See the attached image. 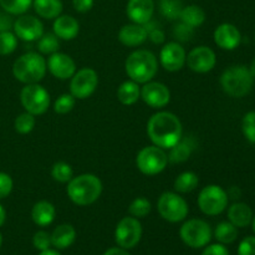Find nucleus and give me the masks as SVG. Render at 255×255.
<instances>
[{
	"label": "nucleus",
	"instance_id": "nucleus-42",
	"mask_svg": "<svg viewBox=\"0 0 255 255\" xmlns=\"http://www.w3.org/2000/svg\"><path fill=\"white\" fill-rule=\"evenodd\" d=\"M14 187L11 177L7 173L0 172V199H4L5 197L9 196Z\"/></svg>",
	"mask_w": 255,
	"mask_h": 255
},
{
	"label": "nucleus",
	"instance_id": "nucleus-14",
	"mask_svg": "<svg viewBox=\"0 0 255 255\" xmlns=\"http://www.w3.org/2000/svg\"><path fill=\"white\" fill-rule=\"evenodd\" d=\"M186 64L188 65L192 71L198 72V74H206V72L212 71L216 66V52L209 46H204V45L197 46L187 55Z\"/></svg>",
	"mask_w": 255,
	"mask_h": 255
},
{
	"label": "nucleus",
	"instance_id": "nucleus-1",
	"mask_svg": "<svg viewBox=\"0 0 255 255\" xmlns=\"http://www.w3.org/2000/svg\"><path fill=\"white\" fill-rule=\"evenodd\" d=\"M147 134L154 146L169 149L182 139L183 126L181 120L174 114L159 111L149 117L147 122Z\"/></svg>",
	"mask_w": 255,
	"mask_h": 255
},
{
	"label": "nucleus",
	"instance_id": "nucleus-48",
	"mask_svg": "<svg viewBox=\"0 0 255 255\" xmlns=\"http://www.w3.org/2000/svg\"><path fill=\"white\" fill-rule=\"evenodd\" d=\"M5 221H6V211H5L4 207L0 204V227L5 223Z\"/></svg>",
	"mask_w": 255,
	"mask_h": 255
},
{
	"label": "nucleus",
	"instance_id": "nucleus-4",
	"mask_svg": "<svg viewBox=\"0 0 255 255\" xmlns=\"http://www.w3.org/2000/svg\"><path fill=\"white\" fill-rule=\"evenodd\" d=\"M47 71L46 60L39 52L30 51L15 60L12 75L17 81L25 85L39 84Z\"/></svg>",
	"mask_w": 255,
	"mask_h": 255
},
{
	"label": "nucleus",
	"instance_id": "nucleus-33",
	"mask_svg": "<svg viewBox=\"0 0 255 255\" xmlns=\"http://www.w3.org/2000/svg\"><path fill=\"white\" fill-rule=\"evenodd\" d=\"M183 5L181 0H161L159 1V10L162 15L168 20L179 19Z\"/></svg>",
	"mask_w": 255,
	"mask_h": 255
},
{
	"label": "nucleus",
	"instance_id": "nucleus-30",
	"mask_svg": "<svg viewBox=\"0 0 255 255\" xmlns=\"http://www.w3.org/2000/svg\"><path fill=\"white\" fill-rule=\"evenodd\" d=\"M214 237L221 244H232L238 238V228L231 222H221L216 227Z\"/></svg>",
	"mask_w": 255,
	"mask_h": 255
},
{
	"label": "nucleus",
	"instance_id": "nucleus-35",
	"mask_svg": "<svg viewBox=\"0 0 255 255\" xmlns=\"http://www.w3.org/2000/svg\"><path fill=\"white\" fill-rule=\"evenodd\" d=\"M151 209H152L151 202H149L147 198H144V197H138V198L133 199L132 203L129 204L128 213L131 214L132 217H134V218L139 219L148 216Z\"/></svg>",
	"mask_w": 255,
	"mask_h": 255
},
{
	"label": "nucleus",
	"instance_id": "nucleus-43",
	"mask_svg": "<svg viewBox=\"0 0 255 255\" xmlns=\"http://www.w3.org/2000/svg\"><path fill=\"white\" fill-rule=\"evenodd\" d=\"M238 255H255V237H247L239 243Z\"/></svg>",
	"mask_w": 255,
	"mask_h": 255
},
{
	"label": "nucleus",
	"instance_id": "nucleus-52",
	"mask_svg": "<svg viewBox=\"0 0 255 255\" xmlns=\"http://www.w3.org/2000/svg\"><path fill=\"white\" fill-rule=\"evenodd\" d=\"M1 244H2V236L1 233H0V247H1Z\"/></svg>",
	"mask_w": 255,
	"mask_h": 255
},
{
	"label": "nucleus",
	"instance_id": "nucleus-24",
	"mask_svg": "<svg viewBox=\"0 0 255 255\" xmlns=\"http://www.w3.org/2000/svg\"><path fill=\"white\" fill-rule=\"evenodd\" d=\"M253 211L247 203H233L228 209V219L237 228H246L253 221Z\"/></svg>",
	"mask_w": 255,
	"mask_h": 255
},
{
	"label": "nucleus",
	"instance_id": "nucleus-20",
	"mask_svg": "<svg viewBox=\"0 0 255 255\" xmlns=\"http://www.w3.org/2000/svg\"><path fill=\"white\" fill-rule=\"evenodd\" d=\"M148 37V31L143 25L127 24L120 29L119 40L122 45L128 47H136L143 44Z\"/></svg>",
	"mask_w": 255,
	"mask_h": 255
},
{
	"label": "nucleus",
	"instance_id": "nucleus-39",
	"mask_svg": "<svg viewBox=\"0 0 255 255\" xmlns=\"http://www.w3.org/2000/svg\"><path fill=\"white\" fill-rule=\"evenodd\" d=\"M242 129L248 139L252 143H255V111H251L243 117L242 121Z\"/></svg>",
	"mask_w": 255,
	"mask_h": 255
},
{
	"label": "nucleus",
	"instance_id": "nucleus-32",
	"mask_svg": "<svg viewBox=\"0 0 255 255\" xmlns=\"http://www.w3.org/2000/svg\"><path fill=\"white\" fill-rule=\"evenodd\" d=\"M32 0H0V6L10 15H22L30 9Z\"/></svg>",
	"mask_w": 255,
	"mask_h": 255
},
{
	"label": "nucleus",
	"instance_id": "nucleus-25",
	"mask_svg": "<svg viewBox=\"0 0 255 255\" xmlns=\"http://www.w3.org/2000/svg\"><path fill=\"white\" fill-rule=\"evenodd\" d=\"M32 6L40 17L47 20L56 19L64 9L61 0H32Z\"/></svg>",
	"mask_w": 255,
	"mask_h": 255
},
{
	"label": "nucleus",
	"instance_id": "nucleus-49",
	"mask_svg": "<svg viewBox=\"0 0 255 255\" xmlns=\"http://www.w3.org/2000/svg\"><path fill=\"white\" fill-rule=\"evenodd\" d=\"M39 255H61L56 249H46V251H42L40 252Z\"/></svg>",
	"mask_w": 255,
	"mask_h": 255
},
{
	"label": "nucleus",
	"instance_id": "nucleus-50",
	"mask_svg": "<svg viewBox=\"0 0 255 255\" xmlns=\"http://www.w3.org/2000/svg\"><path fill=\"white\" fill-rule=\"evenodd\" d=\"M249 71H251V74L253 75V77L255 79V59L252 61L251 67H249Z\"/></svg>",
	"mask_w": 255,
	"mask_h": 255
},
{
	"label": "nucleus",
	"instance_id": "nucleus-26",
	"mask_svg": "<svg viewBox=\"0 0 255 255\" xmlns=\"http://www.w3.org/2000/svg\"><path fill=\"white\" fill-rule=\"evenodd\" d=\"M117 99L122 105H126V106L134 105L141 99V87L132 80L122 82L117 89Z\"/></svg>",
	"mask_w": 255,
	"mask_h": 255
},
{
	"label": "nucleus",
	"instance_id": "nucleus-10",
	"mask_svg": "<svg viewBox=\"0 0 255 255\" xmlns=\"http://www.w3.org/2000/svg\"><path fill=\"white\" fill-rule=\"evenodd\" d=\"M20 101L25 111L34 116H40L49 110L50 94L39 84L25 85L20 92Z\"/></svg>",
	"mask_w": 255,
	"mask_h": 255
},
{
	"label": "nucleus",
	"instance_id": "nucleus-12",
	"mask_svg": "<svg viewBox=\"0 0 255 255\" xmlns=\"http://www.w3.org/2000/svg\"><path fill=\"white\" fill-rule=\"evenodd\" d=\"M142 238V226L134 217H125L119 222L115 231V241L124 249H132Z\"/></svg>",
	"mask_w": 255,
	"mask_h": 255
},
{
	"label": "nucleus",
	"instance_id": "nucleus-13",
	"mask_svg": "<svg viewBox=\"0 0 255 255\" xmlns=\"http://www.w3.org/2000/svg\"><path fill=\"white\" fill-rule=\"evenodd\" d=\"M14 34L22 41H37L44 34V24L32 15H20L12 25Z\"/></svg>",
	"mask_w": 255,
	"mask_h": 255
},
{
	"label": "nucleus",
	"instance_id": "nucleus-46",
	"mask_svg": "<svg viewBox=\"0 0 255 255\" xmlns=\"http://www.w3.org/2000/svg\"><path fill=\"white\" fill-rule=\"evenodd\" d=\"M12 25H14V21L9 15L0 14V32L10 31L12 29Z\"/></svg>",
	"mask_w": 255,
	"mask_h": 255
},
{
	"label": "nucleus",
	"instance_id": "nucleus-28",
	"mask_svg": "<svg viewBox=\"0 0 255 255\" xmlns=\"http://www.w3.org/2000/svg\"><path fill=\"white\" fill-rule=\"evenodd\" d=\"M199 183L198 176L194 172L186 171L182 172L176 178L173 184V188L177 193H189L194 191Z\"/></svg>",
	"mask_w": 255,
	"mask_h": 255
},
{
	"label": "nucleus",
	"instance_id": "nucleus-27",
	"mask_svg": "<svg viewBox=\"0 0 255 255\" xmlns=\"http://www.w3.org/2000/svg\"><path fill=\"white\" fill-rule=\"evenodd\" d=\"M179 20L191 27H198L206 21V12L198 5H187L182 9Z\"/></svg>",
	"mask_w": 255,
	"mask_h": 255
},
{
	"label": "nucleus",
	"instance_id": "nucleus-47",
	"mask_svg": "<svg viewBox=\"0 0 255 255\" xmlns=\"http://www.w3.org/2000/svg\"><path fill=\"white\" fill-rule=\"evenodd\" d=\"M104 255H131L127 252V249L121 248V247H114L105 252Z\"/></svg>",
	"mask_w": 255,
	"mask_h": 255
},
{
	"label": "nucleus",
	"instance_id": "nucleus-15",
	"mask_svg": "<svg viewBox=\"0 0 255 255\" xmlns=\"http://www.w3.org/2000/svg\"><path fill=\"white\" fill-rule=\"evenodd\" d=\"M186 60V50L177 41L167 42L159 52V62L164 70L169 72H176L183 69Z\"/></svg>",
	"mask_w": 255,
	"mask_h": 255
},
{
	"label": "nucleus",
	"instance_id": "nucleus-34",
	"mask_svg": "<svg viewBox=\"0 0 255 255\" xmlns=\"http://www.w3.org/2000/svg\"><path fill=\"white\" fill-rule=\"evenodd\" d=\"M51 177L59 183H69L74 177V171L66 162H56L51 168Z\"/></svg>",
	"mask_w": 255,
	"mask_h": 255
},
{
	"label": "nucleus",
	"instance_id": "nucleus-37",
	"mask_svg": "<svg viewBox=\"0 0 255 255\" xmlns=\"http://www.w3.org/2000/svg\"><path fill=\"white\" fill-rule=\"evenodd\" d=\"M17 46V37L14 32H0V55H10L15 51Z\"/></svg>",
	"mask_w": 255,
	"mask_h": 255
},
{
	"label": "nucleus",
	"instance_id": "nucleus-3",
	"mask_svg": "<svg viewBox=\"0 0 255 255\" xmlns=\"http://www.w3.org/2000/svg\"><path fill=\"white\" fill-rule=\"evenodd\" d=\"M126 74L137 84L152 81L158 71V60L149 50H136L131 52L125 62Z\"/></svg>",
	"mask_w": 255,
	"mask_h": 255
},
{
	"label": "nucleus",
	"instance_id": "nucleus-36",
	"mask_svg": "<svg viewBox=\"0 0 255 255\" xmlns=\"http://www.w3.org/2000/svg\"><path fill=\"white\" fill-rule=\"evenodd\" d=\"M35 124H36V120H35L34 115L29 114V112H22L19 116L15 119L14 127L15 131L19 132L20 134H27L34 129Z\"/></svg>",
	"mask_w": 255,
	"mask_h": 255
},
{
	"label": "nucleus",
	"instance_id": "nucleus-8",
	"mask_svg": "<svg viewBox=\"0 0 255 255\" xmlns=\"http://www.w3.org/2000/svg\"><path fill=\"white\" fill-rule=\"evenodd\" d=\"M198 207L206 216H219L228 207V193L217 184H209L204 187L198 194Z\"/></svg>",
	"mask_w": 255,
	"mask_h": 255
},
{
	"label": "nucleus",
	"instance_id": "nucleus-7",
	"mask_svg": "<svg viewBox=\"0 0 255 255\" xmlns=\"http://www.w3.org/2000/svg\"><path fill=\"white\" fill-rule=\"evenodd\" d=\"M212 236L213 233H212L211 226L203 219H189V221L184 222L179 229V237H181L182 242L189 248L193 249L204 248L206 246H208Z\"/></svg>",
	"mask_w": 255,
	"mask_h": 255
},
{
	"label": "nucleus",
	"instance_id": "nucleus-11",
	"mask_svg": "<svg viewBox=\"0 0 255 255\" xmlns=\"http://www.w3.org/2000/svg\"><path fill=\"white\" fill-rule=\"evenodd\" d=\"M70 80V94L76 100L89 99L99 86V75L91 67L80 69Z\"/></svg>",
	"mask_w": 255,
	"mask_h": 255
},
{
	"label": "nucleus",
	"instance_id": "nucleus-44",
	"mask_svg": "<svg viewBox=\"0 0 255 255\" xmlns=\"http://www.w3.org/2000/svg\"><path fill=\"white\" fill-rule=\"evenodd\" d=\"M202 255H229V251L224 244H209V246L204 247V251Z\"/></svg>",
	"mask_w": 255,
	"mask_h": 255
},
{
	"label": "nucleus",
	"instance_id": "nucleus-23",
	"mask_svg": "<svg viewBox=\"0 0 255 255\" xmlns=\"http://www.w3.org/2000/svg\"><path fill=\"white\" fill-rule=\"evenodd\" d=\"M50 236H51V246L59 251L67 249L76 241V231L71 224H60Z\"/></svg>",
	"mask_w": 255,
	"mask_h": 255
},
{
	"label": "nucleus",
	"instance_id": "nucleus-45",
	"mask_svg": "<svg viewBox=\"0 0 255 255\" xmlns=\"http://www.w3.org/2000/svg\"><path fill=\"white\" fill-rule=\"evenodd\" d=\"M95 0H72V6L77 12H87L94 6Z\"/></svg>",
	"mask_w": 255,
	"mask_h": 255
},
{
	"label": "nucleus",
	"instance_id": "nucleus-22",
	"mask_svg": "<svg viewBox=\"0 0 255 255\" xmlns=\"http://www.w3.org/2000/svg\"><path fill=\"white\" fill-rule=\"evenodd\" d=\"M56 209L49 201H40L34 204L31 209V219L36 226L47 227L55 221Z\"/></svg>",
	"mask_w": 255,
	"mask_h": 255
},
{
	"label": "nucleus",
	"instance_id": "nucleus-18",
	"mask_svg": "<svg viewBox=\"0 0 255 255\" xmlns=\"http://www.w3.org/2000/svg\"><path fill=\"white\" fill-rule=\"evenodd\" d=\"M126 14L134 24L144 25L152 20L154 14L153 0H128L126 6Z\"/></svg>",
	"mask_w": 255,
	"mask_h": 255
},
{
	"label": "nucleus",
	"instance_id": "nucleus-29",
	"mask_svg": "<svg viewBox=\"0 0 255 255\" xmlns=\"http://www.w3.org/2000/svg\"><path fill=\"white\" fill-rule=\"evenodd\" d=\"M192 151H193V144L186 139H181L177 144H174L172 148H169L168 162L171 163H182L186 162L191 157Z\"/></svg>",
	"mask_w": 255,
	"mask_h": 255
},
{
	"label": "nucleus",
	"instance_id": "nucleus-19",
	"mask_svg": "<svg viewBox=\"0 0 255 255\" xmlns=\"http://www.w3.org/2000/svg\"><path fill=\"white\" fill-rule=\"evenodd\" d=\"M242 41V34L238 27L229 22L221 24L214 31V42L223 50H234Z\"/></svg>",
	"mask_w": 255,
	"mask_h": 255
},
{
	"label": "nucleus",
	"instance_id": "nucleus-9",
	"mask_svg": "<svg viewBox=\"0 0 255 255\" xmlns=\"http://www.w3.org/2000/svg\"><path fill=\"white\" fill-rule=\"evenodd\" d=\"M168 164V154L157 146L143 147L137 153L136 166L146 176H156L163 172Z\"/></svg>",
	"mask_w": 255,
	"mask_h": 255
},
{
	"label": "nucleus",
	"instance_id": "nucleus-38",
	"mask_svg": "<svg viewBox=\"0 0 255 255\" xmlns=\"http://www.w3.org/2000/svg\"><path fill=\"white\" fill-rule=\"evenodd\" d=\"M76 104V99L71 94H62L54 104V111L59 115H66Z\"/></svg>",
	"mask_w": 255,
	"mask_h": 255
},
{
	"label": "nucleus",
	"instance_id": "nucleus-51",
	"mask_svg": "<svg viewBox=\"0 0 255 255\" xmlns=\"http://www.w3.org/2000/svg\"><path fill=\"white\" fill-rule=\"evenodd\" d=\"M252 227H253V232L255 234V216L253 217V221H252Z\"/></svg>",
	"mask_w": 255,
	"mask_h": 255
},
{
	"label": "nucleus",
	"instance_id": "nucleus-31",
	"mask_svg": "<svg viewBox=\"0 0 255 255\" xmlns=\"http://www.w3.org/2000/svg\"><path fill=\"white\" fill-rule=\"evenodd\" d=\"M60 39L54 32H44L37 40V50L42 55H52L59 51Z\"/></svg>",
	"mask_w": 255,
	"mask_h": 255
},
{
	"label": "nucleus",
	"instance_id": "nucleus-41",
	"mask_svg": "<svg viewBox=\"0 0 255 255\" xmlns=\"http://www.w3.org/2000/svg\"><path fill=\"white\" fill-rule=\"evenodd\" d=\"M193 32H194L193 27H191L189 25L184 24V22L182 21L173 27V36L181 42L189 41L191 37L193 36Z\"/></svg>",
	"mask_w": 255,
	"mask_h": 255
},
{
	"label": "nucleus",
	"instance_id": "nucleus-17",
	"mask_svg": "<svg viewBox=\"0 0 255 255\" xmlns=\"http://www.w3.org/2000/svg\"><path fill=\"white\" fill-rule=\"evenodd\" d=\"M46 65L50 74L59 80H70L77 71L74 59L64 52L57 51L50 55Z\"/></svg>",
	"mask_w": 255,
	"mask_h": 255
},
{
	"label": "nucleus",
	"instance_id": "nucleus-21",
	"mask_svg": "<svg viewBox=\"0 0 255 255\" xmlns=\"http://www.w3.org/2000/svg\"><path fill=\"white\" fill-rule=\"evenodd\" d=\"M52 31L60 40H74L80 32V24L71 15H59L54 19Z\"/></svg>",
	"mask_w": 255,
	"mask_h": 255
},
{
	"label": "nucleus",
	"instance_id": "nucleus-40",
	"mask_svg": "<svg viewBox=\"0 0 255 255\" xmlns=\"http://www.w3.org/2000/svg\"><path fill=\"white\" fill-rule=\"evenodd\" d=\"M32 244L37 251H46L51 247V236L45 231H39L32 237Z\"/></svg>",
	"mask_w": 255,
	"mask_h": 255
},
{
	"label": "nucleus",
	"instance_id": "nucleus-6",
	"mask_svg": "<svg viewBox=\"0 0 255 255\" xmlns=\"http://www.w3.org/2000/svg\"><path fill=\"white\" fill-rule=\"evenodd\" d=\"M157 209L159 216L169 223H178L184 221L189 212L188 203L177 192L162 193L157 202Z\"/></svg>",
	"mask_w": 255,
	"mask_h": 255
},
{
	"label": "nucleus",
	"instance_id": "nucleus-16",
	"mask_svg": "<svg viewBox=\"0 0 255 255\" xmlns=\"http://www.w3.org/2000/svg\"><path fill=\"white\" fill-rule=\"evenodd\" d=\"M141 99L152 109H163L171 101V92L162 82L148 81L141 87Z\"/></svg>",
	"mask_w": 255,
	"mask_h": 255
},
{
	"label": "nucleus",
	"instance_id": "nucleus-5",
	"mask_svg": "<svg viewBox=\"0 0 255 255\" xmlns=\"http://www.w3.org/2000/svg\"><path fill=\"white\" fill-rule=\"evenodd\" d=\"M222 89L232 97H243L251 92L254 85V77L244 65L228 67L221 76Z\"/></svg>",
	"mask_w": 255,
	"mask_h": 255
},
{
	"label": "nucleus",
	"instance_id": "nucleus-2",
	"mask_svg": "<svg viewBox=\"0 0 255 255\" xmlns=\"http://www.w3.org/2000/svg\"><path fill=\"white\" fill-rule=\"evenodd\" d=\"M67 196L72 203L85 207L94 204L102 193V182L92 173H84L72 177L67 183Z\"/></svg>",
	"mask_w": 255,
	"mask_h": 255
}]
</instances>
